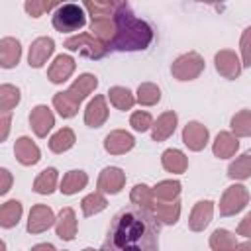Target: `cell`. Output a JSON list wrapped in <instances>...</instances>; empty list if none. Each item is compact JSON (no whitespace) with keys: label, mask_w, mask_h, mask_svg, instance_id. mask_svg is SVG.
Listing matches in <instances>:
<instances>
[{"label":"cell","mask_w":251,"mask_h":251,"mask_svg":"<svg viewBox=\"0 0 251 251\" xmlns=\"http://www.w3.org/2000/svg\"><path fill=\"white\" fill-rule=\"evenodd\" d=\"M53 49H55V43L51 37H37L29 47V57H27L29 67H35V69L43 67L49 55L53 53Z\"/></svg>","instance_id":"11"},{"label":"cell","mask_w":251,"mask_h":251,"mask_svg":"<svg viewBox=\"0 0 251 251\" xmlns=\"http://www.w3.org/2000/svg\"><path fill=\"white\" fill-rule=\"evenodd\" d=\"M237 251H251V239L249 241H243L237 245Z\"/></svg>","instance_id":"46"},{"label":"cell","mask_w":251,"mask_h":251,"mask_svg":"<svg viewBox=\"0 0 251 251\" xmlns=\"http://www.w3.org/2000/svg\"><path fill=\"white\" fill-rule=\"evenodd\" d=\"M65 47L69 51H78L88 59H102L106 55V51H108V47L102 41H98L94 35H90V33H80V35L69 37L65 41Z\"/></svg>","instance_id":"5"},{"label":"cell","mask_w":251,"mask_h":251,"mask_svg":"<svg viewBox=\"0 0 251 251\" xmlns=\"http://www.w3.org/2000/svg\"><path fill=\"white\" fill-rule=\"evenodd\" d=\"M75 145V133L71 127H63L59 129L51 139H49V149L53 153H63L67 149H71Z\"/></svg>","instance_id":"28"},{"label":"cell","mask_w":251,"mask_h":251,"mask_svg":"<svg viewBox=\"0 0 251 251\" xmlns=\"http://www.w3.org/2000/svg\"><path fill=\"white\" fill-rule=\"evenodd\" d=\"M129 198H131V202H133L135 206L145 208V210H149V212H155L157 198H155V194H153V188H149V186H145V184H137V186H133Z\"/></svg>","instance_id":"23"},{"label":"cell","mask_w":251,"mask_h":251,"mask_svg":"<svg viewBox=\"0 0 251 251\" xmlns=\"http://www.w3.org/2000/svg\"><path fill=\"white\" fill-rule=\"evenodd\" d=\"M8 127H10V112H6V114L2 116V135H0V139H6Z\"/></svg>","instance_id":"44"},{"label":"cell","mask_w":251,"mask_h":251,"mask_svg":"<svg viewBox=\"0 0 251 251\" xmlns=\"http://www.w3.org/2000/svg\"><path fill=\"white\" fill-rule=\"evenodd\" d=\"M31 251H55V247H53L51 243H39V245H35Z\"/></svg>","instance_id":"45"},{"label":"cell","mask_w":251,"mask_h":251,"mask_svg":"<svg viewBox=\"0 0 251 251\" xmlns=\"http://www.w3.org/2000/svg\"><path fill=\"white\" fill-rule=\"evenodd\" d=\"M55 222H57V220H55L51 208H47V206H43V204H37V206H33L31 212H29L27 231H29V233H41V231L49 229Z\"/></svg>","instance_id":"8"},{"label":"cell","mask_w":251,"mask_h":251,"mask_svg":"<svg viewBox=\"0 0 251 251\" xmlns=\"http://www.w3.org/2000/svg\"><path fill=\"white\" fill-rule=\"evenodd\" d=\"M216 69L226 78H237L239 73H241V63H239V59L233 51L224 49L216 55Z\"/></svg>","instance_id":"13"},{"label":"cell","mask_w":251,"mask_h":251,"mask_svg":"<svg viewBox=\"0 0 251 251\" xmlns=\"http://www.w3.org/2000/svg\"><path fill=\"white\" fill-rule=\"evenodd\" d=\"M114 25H116V33H114V39L110 41L108 49L139 51V49L149 47V43L153 41L151 25L147 22L135 18L129 4H126V2L118 4L116 12H114Z\"/></svg>","instance_id":"2"},{"label":"cell","mask_w":251,"mask_h":251,"mask_svg":"<svg viewBox=\"0 0 251 251\" xmlns=\"http://www.w3.org/2000/svg\"><path fill=\"white\" fill-rule=\"evenodd\" d=\"M55 231L65 241L75 239V235H76V218H75L73 208H63L61 210L59 220L55 222Z\"/></svg>","instance_id":"17"},{"label":"cell","mask_w":251,"mask_h":251,"mask_svg":"<svg viewBox=\"0 0 251 251\" xmlns=\"http://www.w3.org/2000/svg\"><path fill=\"white\" fill-rule=\"evenodd\" d=\"M82 251H94V249H90V247H88V249H82Z\"/></svg>","instance_id":"47"},{"label":"cell","mask_w":251,"mask_h":251,"mask_svg":"<svg viewBox=\"0 0 251 251\" xmlns=\"http://www.w3.org/2000/svg\"><path fill=\"white\" fill-rule=\"evenodd\" d=\"M20 102V90L12 84H2L0 86V108L6 112H10L16 104Z\"/></svg>","instance_id":"37"},{"label":"cell","mask_w":251,"mask_h":251,"mask_svg":"<svg viewBox=\"0 0 251 251\" xmlns=\"http://www.w3.org/2000/svg\"><path fill=\"white\" fill-rule=\"evenodd\" d=\"M175 127H176V114H175V112H165V114L157 120V124L153 126V139H155V141L167 139L169 135H173Z\"/></svg>","instance_id":"24"},{"label":"cell","mask_w":251,"mask_h":251,"mask_svg":"<svg viewBox=\"0 0 251 251\" xmlns=\"http://www.w3.org/2000/svg\"><path fill=\"white\" fill-rule=\"evenodd\" d=\"M155 216L157 220L165 222V224H175L180 216V204L175 200V202H157L155 206Z\"/></svg>","instance_id":"33"},{"label":"cell","mask_w":251,"mask_h":251,"mask_svg":"<svg viewBox=\"0 0 251 251\" xmlns=\"http://www.w3.org/2000/svg\"><path fill=\"white\" fill-rule=\"evenodd\" d=\"M161 161H163V167H165L169 173H184L186 167H188V161H186L184 153L178 151V149H167V151L163 153Z\"/></svg>","instance_id":"26"},{"label":"cell","mask_w":251,"mask_h":251,"mask_svg":"<svg viewBox=\"0 0 251 251\" xmlns=\"http://www.w3.org/2000/svg\"><path fill=\"white\" fill-rule=\"evenodd\" d=\"M90 31L92 35L102 41L106 47L110 45V41L114 39V33H116V25L114 22L110 20V16H98V18H92L90 22Z\"/></svg>","instance_id":"18"},{"label":"cell","mask_w":251,"mask_h":251,"mask_svg":"<svg viewBox=\"0 0 251 251\" xmlns=\"http://www.w3.org/2000/svg\"><path fill=\"white\" fill-rule=\"evenodd\" d=\"M14 153L22 165H35L39 161V149L29 137H20L14 145Z\"/></svg>","instance_id":"21"},{"label":"cell","mask_w":251,"mask_h":251,"mask_svg":"<svg viewBox=\"0 0 251 251\" xmlns=\"http://www.w3.org/2000/svg\"><path fill=\"white\" fill-rule=\"evenodd\" d=\"M20 57H22L20 41L14 39V37H4L0 41V65L4 69H10V67L18 65Z\"/></svg>","instance_id":"19"},{"label":"cell","mask_w":251,"mask_h":251,"mask_svg":"<svg viewBox=\"0 0 251 251\" xmlns=\"http://www.w3.org/2000/svg\"><path fill=\"white\" fill-rule=\"evenodd\" d=\"M247 202H249L247 188L241 184H233L224 192V196L220 200V214L222 216H233L239 210H243Z\"/></svg>","instance_id":"7"},{"label":"cell","mask_w":251,"mask_h":251,"mask_svg":"<svg viewBox=\"0 0 251 251\" xmlns=\"http://www.w3.org/2000/svg\"><path fill=\"white\" fill-rule=\"evenodd\" d=\"M204 71V59L198 55V53H186V55H180L173 67H171V73L175 78L178 80H192L196 78L200 73Z\"/></svg>","instance_id":"6"},{"label":"cell","mask_w":251,"mask_h":251,"mask_svg":"<svg viewBox=\"0 0 251 251\" xmlns=\"http://www.w3.org/2000/svg\"><path fill=\"white\" fill-rule=\"evenodd\" d=\"M159 231L161 224L153 212L127 206L114 216L102 251H159Z\"/></svg>","instance_id":"1"},{"label":"cell","mask_w":251,"mask_h":251,"mask_svg":"<svg viewBox=\"0 0 251 251\" xmlns=\"http://www.w3.org/2000/svg\"><path fill=\"white\" fill-rule=\"evenodd\" d=\"M129 124H131V127L135 131H145V129H149L153 126V118H151L149 112H133Z\"/></svg>","instance_id":"39"},{"label":"cell","mask_w":251,"mask_h":251,"mask_svg":"<svg viewBox=\"0 0 251 251\" xmlns=\"http://www.w3.org/2000/svg\"><path fill=\"white\" fill-rule=\"evenodd\" d=\"M227 176L229 178H249L251 176V153H245L241 157H237L233 163H229L227 167Z\"/></svg>","instance_id":"30"},{"label":"cell","mask_w":251,"mask_h":251,"mask_svg":"<svg viewBox=\"0 0 251 251\" xmlns=\"http://www.w3.org/2000/svg\"><path fill=\"white\" fill-rule=\"evenodd\" d=\"M180 192V182L178 180H163L153 188V194L157 200L163 202H173Z\"/></svg>","instance_id":"34"},{"label":"cell","mask_w":251,"mask_h":251,"mask_svg":"<svg viewBox=\"0 0 251 251\" xmlns=\"http://www.w3.org/2000/svg\"><path fill=\"white\" fill-rule=\"evenodd\" d=\"M55 184H57V169L51 167V169L41 171V175L33 182V190L37 194H51L55 190Z\"/></svg>","instance_id":"31"},{"label":"cell","mask_w":251,"mask_h":251,"mask_svg":"<svg viewBox=\"0 0 251 251\" xmlns=\"http://www.w3.org/2000/svg\"><path fill=\"white\" fill-rule=\"evenodd\" d=\"M108 96H110V102H112L118 110H131V106L135 104L133 94H131L127 88H124V86H114V88H110Z\"/></svg>","instance_id":"32"},{"label":"cell","mask_w":251,"mask_h":251,"mask_svg":"<svg viewBox=\"0 0 251 251\" xmlns=\"http://www.w3.org/2000/svg\"><path fill=\"white\" fill-rule=\"evenodd\" d=\"M212 212H214V204L210 200H204V202H198L190 214V220H188V227L192 231H202L210 220H212Z\"/></svg>","instance_id":"16"},{"label":"cell","mask_w":251,"mask_h":251,"mask_svg":"<svg viewBox=\"0 0 251 251\" xmlns=\"http://www.w3.org/2000/svg\"><path fill=\"white\" fill-rule=\"evenodd\" d=\"M73 71H75V59H73L71 55H59V57L51 63L47 75H49V80H51V82L59 84V82H65V80L73 75Z\"/></svg>","instance_id":"14"},{"label":"cell","mask_w":251,"mask_h":251,"mask_svg":"<svg viewBox=\"0 0 251 251\" xmlns=\"http://www.w3.org/2000/svg\"><path fill=\"white\" fill-rule=\"evenodd\" d=\"M241 57L243 67H251V27H247L241 35Z\"/></svg>","instance_id":"41"},{"label":"cell","mask_w":251,"mask_h":251,"mask_svg":"<svg viewBox=\"0 0 251 251\" xmlns=\"http://www.w3.org/2000/svg\"><path fill=\"white\" fill-rule=\"evenodd\" d=\"M88 182V176L84 171H69L61 180V192L63 194H75L82 190Z\"/></svg>","instance_id":"25"},{"label":"cell","mask_w":251,"mask_h":251,"mask_svg":"<svg viewBox=\"0 0 251 251\" xmlns=\"http://www.w3.org/2000/svg\"><path fill=\"white\" fill-rule=\"evenodd\" d=\"M126 182V175L122 169L118 167H108L100 173L98 176V192H110V194H116L122 190Z\"/></svg>","instance_id":"9"},{"label":"cell","mask_w":251,"mask_h":251,"mask_svg":"<svg viewBox=\"0 0 251 251\" xmlns=\"http://www.w3.org/2000/svg\"><path fill=\"white\" fill-rule=\"evenodd\" d=\"M0 176H2V184H0V192H2V194H6V192L10 190V180H12V178H10V173H8L6 169H2V171H0Z\"/></svg>","instance_id":"43"},{"label":"cell","mask_w":251,"mask_h":251,"mask_svg":"<svg viewBox=\"0 0 251 251\" xmlns=\"http://www.w3.org/2000/svg\"><path fill=\"white\" fill-rule=\"evenodd\" d=\"M237 235H245V237H251V214H247L241 224L237 226Z\"/></svg>","instance_id":"42"},{"label":"cell","mask_w":251,"mask_h":251,"mask_svg":"<svg viewBox=\"0 0 251 251\" xmlns=\"http://www.w3.org/2000/svg\"><path fill=\"white\" fill-rule=\"evenodd\" d=\"M210 247H212V251H235L237 239L227 229H216L210 237Z\"/></svg>","instance_id":"27"},{"label":"cell","mask_w":251,"mask_h":251,"mask_svg":"<svg viewBox=\"0 0 251 251\" xmlns=\"http://www.w3.org/2000/svg\"><path fill=\"white\" fill-rule=\"evenodd\" d=\"M108 118V108H106V100L104 96H94V100L88 102L86 110H84V122L90 127H100Z\"/></svg>","instance_id":"15"},{"label":"cell","mask_w":251,"mask_h":251,"mask_svg":"<svg viewBox=\"0 0 251 251\" xmlns=\"http://www.w3.org/2000/svg\"><path fill=\"white\" fill-rule=\"evenodd\" d=\"M80 206H82V214H84V216H92V214L102 212V210L108 206V202H106V198L102 196V192H92V194H88L86 198H82Z\"/></svg>","instance_id":"36"},{"label":"cell","mask_w":251,"mask_h":251,"mask_svg":"<svg viewBox=\"0 0 251 251\" xmlns=\"http://www.w3.org/2000/svg\"><path fill=\"white\" fill-rule=\"evenodd\" d=\"M20 216H22V204L18 200H10V202L2 204V208H0V226L12 227L18 224Z\"/></svg>","instance_id":"29"},{"label":"cell","mask_w":251,"mask_h":251,"mask_svg":"<svg viewBox=\"0 0 251 251\" xmlns=\"http://www.w3.org/2000/svg\"><path fill=\"white\" fill-rule=\"evenodd\" d=\"M29 124L37 137H45L47 131L55 126V118L47 106H35L29 114Z\"/></svg>","instance_id":"12"},{"label":"cell","mask_w":251,"mask_h":251,"mask_svg":"<svg viewBox=\"0 0 251 251\" xmlns=\"http://www.w3.org/2000/svg\"><path fill=\"white\" fill-rule=\"evenodd\" d=\"M61 4H57V2H47V0H43V2H37V0H31V2H25V10H27V14H31L33 18H39L43 12H49L51 8H59Z\"/></svg>","instance_id":"40"},{"label":"cell","mask_w":251,"mask_h":251,"mask_svg":"<svg viewBox=\"0 0 251 251\" xmlns=\"http://www.w3.org/2000/svg\"><path fill=\"white\" fill-rule=\"evenodd\" d=\"M98 86V78L94 76V75H80L73 84H71V88L69 90H65V92H57L55 96H53V106H55V110L63 116V118H73L75 114H76V110H78V104L94 90Z\"/></svg>","instance_id":"3"},{"label":"cell","mask_w":251,"mask_h":251,"mask_svg":"<svg viewBox=\"0 0 251 251\" xmlns=\"http://www.w3.org/2000/svg\"><path fill=\"white\" fill-rule=\"evenodd\" d=\"M133 147V137L126 131H112L104 139V149L112 155H122Z\"/></svg>","instance_id":"20"},{"label":"cell","mask_w":251,"mask_h":251,"mask_svg":"<svg viewBox=\"0 0 251 251\" xmlns=\"http://www.w3.org/2000/svg\"><path fill=\"white\" fill-rule=\"evenodd\" d=\"M231 129L237 137L251 135V110H241L231 118Z\"/></svg>","instance_id":"35"},{"label":"cell","mask_w":251,"mask_h":251,"mask_svg":"<svg viewBox=\"0 0 251 251\" xmlns=\"http://www.w3.org/2000/svg\"><path fill=\"white\" fill-rule=\"evenodd\" d=\"M182 141L188 149L192 151H200L204 149V145L208 143V129L198 124V122H190L186 124V127L182 129Z\"/></svg>","instance_id":"10"},{"label":"cell","mask_w":251,"mask_h":251,"mask_svg":"<svg viewBox=\"0 0 251 251\" xmlns=\"http://www.w3.org/2000/svg\"><path fill=\"white\" fill-rule=\"evenodd\" d=\"M159 98H161V92H159V88L155 84H151V82L139 84V88H137V102L139 104L153 106V104L159 102Z\"/></svg>","instance_id":"38"},{"label":"cell","mask_w":251,"mask_h":251,"mask_svg":"<svg viewBox=\"0 0 251 251\" xmlns=\"http://www.w3.org/2000/svg\"><path fill=\"white\" fill-rule=\"evenodd\" d=\"M84 6L78 4H61L53 14V27L61 33L76 31L84 25Z\"/></svg>","instance_id":"4"},{"label":"cell","mask_w":251,"mask_h":251,"mask_svg":"<svg viewBox=\"0 0 251 251\" xmlns=\"http://www.w3.org/2000/svg\"><path fill=\"white\" fill-rule=\"evenodd\" d=\"M237 147H239V141H237V137H233L231 133H227V131H220L218 133V137H216V141H214V155L216 157H220V159H226V157H231L235 151H237Z\"/></svg>","instance_id":"22"}]
</instances>
